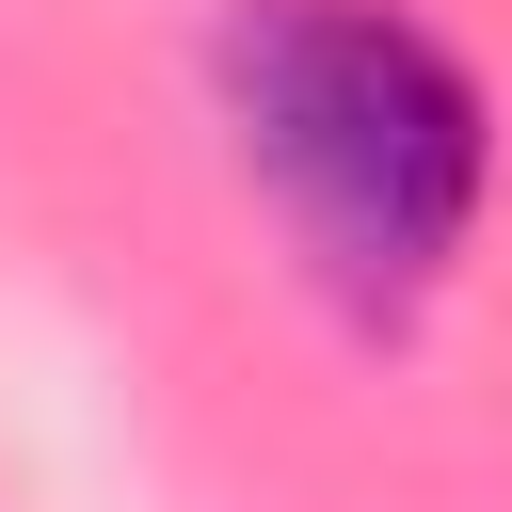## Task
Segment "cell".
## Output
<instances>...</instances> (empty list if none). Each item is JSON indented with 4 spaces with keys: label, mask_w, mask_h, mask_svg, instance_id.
I'll return each instance as SVG.
<instances>
[{
    "label": "cell",
    "mask_w": 512,
    "mask_h": 512,
    "mask_svg": "<svg viewBox=\"0 0 512 512\" xmlns=\"http://www.w3.org/2000/svg\"><path fill=\"white\" fill-rule=\"evenodd\" d=\"M224 112L352 304H416L464 256L480 176H496V112L400 0H240Z\"/></svg>",
    "instance_id": "1"
}]
</instances>
